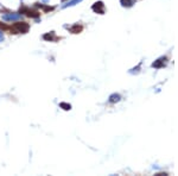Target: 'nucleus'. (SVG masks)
<instances>
[{"instance_id":"9b49d317","label":"nucleus","mask_w":178,"mask_h":176,"mask_svg":"<svg viewBox=\"0 0 178 176\" xmlns=\"http://www.w3.org/2000/svg\"><path fill=\"white\" fill-rule=\"evenodd\" d=\"M3 40H4V33H3L1 30H0V43H1Z\"/></svg>"},{"instance_id":"f03ea898","label":"nucleus","mask_w":178,"mask_h":176,"mask_svg":"<svg viewBox=\"0 0 178 176\" xmlns=\"http://www.w3.org/2000/svg\"><path fill=\"white\" fill-rule=\"evenodd\" d=\"M22 18V13H4L3 15V20H5V22H17Z\"/></svg>"},{"instance_id":"9d476101","label":"nucleus","mask_w":178,"mask_h":176,"mask_svg":"<svg viewBox=\"0 0 178 176\" xmlns=\"http://www.w3.org/2000/svg\"><path fill=\"white\" fill-rule=\"evenodd\" d=\"M0 29H3V30H10V28H9V26L7 25H1V24H0Z\"/></svg>"},{"instance_id":"20e7f679","label":"nucleus","mask_w":178,"mask_h":176,"mask_svg":"<svg viewBox=\"0 0 178 176\" xmlns=\"http://www.w3.org/2000/svg\"><path fill=\"white\" fill-rule=\"evenodd\" d=\"M93 11H95L97 13H100V15H102V13H103V4L101 1L94 4L93 5Z\"/></svg>"},{"instance_id":"f257e3e1","label":"nucleus","mask_w":178,"mask_h":176,"mask_svg":"<svg viewBox=\"0 0 178 176\" xmlns=\"http://www.w3.org/2000/svg\"><path fill=\"white\" fill-rule=\"evenodd\" d=\"M30 29V26L28 23H25V22H19V23H14L13 24L10 30L13 32V33H26L29 31ZM11 32V33H12Z\"/></svg>"},{"instance_id":"423d86ee","label":"nucleus","mask_w":178,"mask_h":176,"mask_svg":"<svg viewBox=\"0 0 178 176\" xmlns=\"http://www.w3.org/2000/svg\"><path fill=\"white\" fill-rule=\"evenodd\" d=\"M43 38L45 39V40H55L56 39V37H55V32H49V33H45V35L43 36Z\"/></svg>"},{"instance_id":"1a4fd4ad","label":"nucleus","mask_w":178,"mask_h":176,"mask_svg":"<svg viewBox=\"0 0 178 176\" xmlns=\"http://www.w3.org/2000/svg\"><path fill=\"white\" fill-rule=\"evenodd\" d=\"M59 106H61L63 110H65V111H69L70 108H71V106L69 104H65V103H61V104H59Z\"/></svg>"},{"instance_id":"7ed1b4c3","label":"nucleus","mask_w":178,"mask_h":176,"mask_svg":"<svg viewBox=\"0 0 178 176\" xmlns=\"http://www.w3.org/2000/svg\"><path fill=\"white\" fill-rule=\"evenodd\" d=\"M20 13H25L28 17H31V18H38V16H39V13L38 12H36V11H31L29 7H22L20 9Z\"/></svg>"},{"instance_id":"6e6552de","label":"nucleus","mask_w":178,"mask_h":176,"mask_svg":"<svg viewBox=\"0 0 178 176\" xmlns=\"http://www.w3.org/2000/svg\"><path fill=\"white\" fill-rule=\"evenodd\" d=\"M119 100H120V95H119V94H113L109 99L110 103H115V101H119Z\"/></svg>"},{"instance_id":"39448f33","label":"nucleus","mask_w":178,"mask_h":176,"mask_svg":"<svg viewBox=\"0 0 178 176\" xmlns=\"http://www.w3.org/2000/svg\"><path fill=\"white\" fill-rule=\"evenodd\" d=\"M82 29H83V28H82V25L75 24V25H72L69 30H70V32H72V33H80V32L82 31Z\"/></svg>"},{"instance_id":"0eeeda50","label":"nucleus","mask_w":178,"mask_h":176,"mask_svg":"<svg viewBox=\"0 0 178 176\" xmlns=\"http://www.w3.org/2000/svg\"><path fill=\"white\" fill-rule=\"evenodd\" d=\"M82 0H70L69 3H67V4H64L63 5V7H68V6H74V5H76V4H78V3H81Z\"/></svg>"}]
</instances>
